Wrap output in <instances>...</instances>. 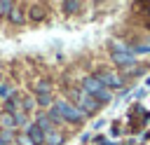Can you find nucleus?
<instances>
[{
  "label": "nucleus",
  "instance_id": "nucleus-13",
  "mask_svg": "<svg viewBox=\"0 0 150 145\" xmlns=\"http://www.w3.org/2000/svg\"><path fill=\"white\" fill-rule=\"evenodd\" d=\"M61 9H63L66 14H75V12L82 9V2H77V0H66V2L61 5Z\"/></svg>",
  "mask_w": 150,
  "mask_h": 145
},
{
  "label": "nucleus",
  "instance_id": "nucleus-10",
  "mask_svg": "<svg viewBox=\"0 0 150 145\" xmlns=\"http://www.w3.org/2000/svg\"><path fill=\"white\" fill-rule=\"evenodd\" d=\"M35 124H38V126H40L45 133L54 131V122L49 119V115H47V112H40V115H38V119H35Z\"/></svg>",
  "mask_w": 150,
  "mask_h": 145
},
{
  "label": "nucleus",
  "instance_id": "nucleus-6",
  "mask_svg": "<svg viewBox=\"0 0 150 145\" xmlns=\"http://www.w3.org/2000/svg\"><path fill=\"white\" fill-rule=\"evenodd\" d=\"M26 136H28V140L33 143V145H42L45 143V131L33 122V124H28V129H26Z\"/></svg>",
  "mask_w": 150,
  "mask_h": 145
},
{
  "label": "nucleus",
  "instance_id": "nucleus-18",
  "mask_svg": "<svg viewBox=\"0 0 150 145\" xmlns=\"http://www.w3.org/2000/svg\"><path fill=\"white\" fill-rule=\"evenodd\" d=\"M38 105H42V108L54 105V103H52V94H47V96H38Z\"/></svg>",
  "mask_w": 150,
  "mask_h": 145
},
{
  "label": "nucleus",
  "instance_id": "nucleus-20",
  "mask_svg": "<svg viewBox=\"0 0 150 145\" xmlns=\"http://www.w3.org/2000/svg\"><path fill=\"white\" fill-rule=\"evenodd\" d=\"M19 143H21V145H33V143L28 140V136H19Z\"/></svg>",
  "mask_w": 150,
  "mask_h": 145
},
{
  "label": "nucleus",
  "instance_id": "nucleus-14",
  "mask_svg": "<svg viewBox=\"0 0 150 145\" xmlns=\"http://www.w3.org/2000/svg\"><path fill=\"white\" fill-rule=\"evenodd\" d=\"M45 143H47V145H61V143H63V136H61V133L54 129V131L45 133Z\"/></svg>",
  "mask_w": 150,
  "mask_h": 145
},
{
  "label": "nucleus",
  "instance_id": "nucleus-8",
  "mask_svg": "<svg viewBox=\"0 0 150 145\" xmlns=\"http://www.w3.org/2000/svg\"><path fill=\"white\" fill-rule=\"evenodd\" d=\"M45 16H47V5H42V2L30 5V9H28V19L30 21H42Z\"/></svg>",
  "mask_w": 150,
  "mask_h": 145
},
{
  "label": "nucleus",
  "instance_id": "nucleus-21",
  "mask_svg": "<svg viewBox=\"0 0 150 145\" xmlns=\"http://www.w3.org/2000/svg\"><path fill=\"white\" fill-rule=\"evenodd\" d=\"M0 84H2V75H0Z\"/></svg>",
  "mask_w": 150,
  "mask_h": 145
},
{
  "label": "nucleus",
  "instance_id": "nucleus-5",
  "mask_svg": "<svg viewBox=\"0 0 150 145\" xmlns=\"http://www.w3.org/2000/svg\"><path fill=\"white\" fill-rule=\"evenodd\" d=\"M94 77H96L105 89H110V91H112V89H122V87H124V80H122L117 72L108 70V68H98V70L94 72Z\"/></svg>",
  "mask_w": 150,
  "mask_h": 145
},
{
  "label": "nucleus",
  "instance_id": "nucleus-15",
  "mask_svg": "<svg viewBox=\"0 0 150 145\" xmlns=\"http://www.w3.org/2000/svg\"><path fill=\"white\" fill-rule=\"evenodd\" d=\"M131 51H134V56H138V54H150V42L134 44V47H131Z\"/></svg>",
  "mask_w": 150,
  "mask_h": 145
},
{
  "label": "nucleus",
  "instance_id": "nucleus-16",
  "mask_svg": "<svg viewBox=\"0 0 150 145\" xmlns=\"http://www.w3.org/2000/svg\"><path fill=\"white\" fill-rule=\"evenodd\" d=\"M33 108H35V101L33 98H23L21 101V112H30Z\"/></svg>",
  "mask_w": 150,
  "mask_h": 145
},
{
  "label": "nucleus",
  "instance_id": "nucleus-3",
  "mask_svg": "<svg viewBox=\"0 0 150 145\" xmlns=\"http://www.w3.org/2000/svg\"><path fill=\"white\" fill-rule=\"evenodd\" d=\"M68 96L75 101L73 105L80 110V112H84V117H89V115H96L98 110H101V103L98 101H94L89 94H84L82 89H70L68 91Z\"/></svg>",
  "mask_w": 150,
  "mask_h": 145
},
{
  "label": "nucleus",
  "instance_id": "nucleus-11",
  "mask_svg": "<svg viewBox=\"0 0 150 145\" xmlns=\"http://www.w3.org/2000/svg\"><path fill=\"white\" fill-rule=\"evenodd\" d=\"M33 91H35L38 96H47V94H52V82H49V80H40V82H35Z\"/></svg>",
  "mask_w": 150,
  "mask_h": 145
},
{
  "label": "nucleus",
  "instance_id": "nucleus-2",
  "mask_svg": "<svg viewBox=\"0 0 150 145\" xmlns=\"http://www.w3.org/2000/svg\"><path fill=\"white\" fill-rule=\"evenodd\" d=\"M110 47H112V49H110V58H112L115 65H120V68H131V65H136V56H134V51H131L129 44L112 40Z\"/></svg>",
  "mask_w": 150,
  "mask_h": 145
},
{
  "label": "nucleus",
  "instance_id": "nucleus-7",
  "mask_svg": "<svg viewBox=\"0 0 150 145\" xmlns=\"http://www.w3.org/2000/svg\"><path fill=\"white\" fill-rule=\"evenodd\" d=\"M21 101H23V98H21V96H19V94L14 91V94H12V96H9V98H7L5 103H2L5 112H9V115H16V112L21 110Z\"/></svg>",
  "mask_w": 150,
  "mask_h": 145
},
{
  "label": "nucleus",
  "instance_id": "nucleus-4",
  "mask_svg": "<svg viewBox=\"0 0 150 145\" xmlns=\"http://www.w3.org/2000/svg\"><path fill=\"white\" fill-rule=\"evenodd\" d=\"M52 108L56 110V115L61 117V122H68V124H82V122L87 119L84 112H80L70 101H56Z\"/></svg>",
  "mask_w": 150,
  "mask_h": 145
},
{
  "label": "nucleus",
  "instance_id": "nucleus-19",
  "mask_svg": "<svg viewBox=\"0 0 150 145\" xmlns=\"http://www.w3.org/2000/svg\"><path fill=\"white\" fill-rule=\"evenodd\" d=\"M14 119H16V126H23V124H28V117H26V112H21V110L14 115Z\"/></svg>",
  "mask_w": 150,
  "mask_h": 145
},
{
  "label": "nucleus",
  "instance_id": "nucleus-1",
  "mask_svg": "<svg viewBox=\"0 0 150 145\" xmlns=\"http://www.w3.org/2000/svg\"><path fill=\"white\" fill-rule=\"evenodd\" d=\"M82 91H84V94H89V96H91L94 101H98L101 105L112 101V91H110V89H105V87H103L94 75H87V77L82 80Z\"/></svg>",
  "mask_w": 150,
  "mask_h": 145
},
{
  "label": "nucleus",
  "instance_id": "nucleus-12",
  "mask_svg": "<svg viewBox=\"0 0 150 145\" xmlns=\"http://www.w3.org/2000/svg\"><path fill=\"white\" fill-rule=\"evenodd\" d=\"M0 126H2L5 131H12V129H16V119H14V115H9V112H2V115H0Z\"/></svg>",
  "mask_w": 150,
  "mask_h": 145
},
{
  "label": "nucleus",
  "instance_id": "nucleus-9",
  "mask_svg": "<svg viewBox=\"0 0 150 145\" xmlns=\"http://www.w3.org/2000/svg\"><path fill=\"white\" fill-rule=\"evenodd\" d=\"M26 9L21 7V5H12V9H9V14H7V19L14 23V26H19V23H23L26 21V14H23Z\"/></svg>",
  "mask_w": 150,
  "mask_h": 145
},
{
  "label": "nucleus",
  "instance_id": "nucleus-17",
  "mask_svg": "<svg viewBox=\"0 0 150 145\" xmlns=\"http://www.w3.org/2000/svg\"><path fill=\"white\" fill-rule=\"evenodd\" d=\"M12 5H14V2L0 0V16H7V14H9V9H12Z\"/></svg>",
  "mask_w": 150,
  "mask_h": 145
}]
</instances>
